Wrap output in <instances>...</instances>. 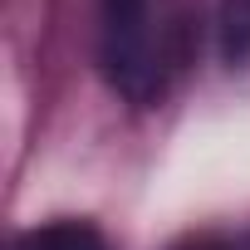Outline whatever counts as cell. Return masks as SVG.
Here are the masks:
<instances>
[{"label": "cell", "mask_w": 250, "mask_h": 250, "mask_svg": "<svg viewBox=\"0 0 250 250\" xmlns=\"http://www.w3.org/2000/svg\"><path fill=\"white\" fill-rule=\"evenodd\" d=\"M98 64L128 103H147L157 93L152 0H98Z\"/></svg>", "instance_id": "1"}, {"label": "cell", "mask_w": 250, "mask_h": 250, "mask_svg": "<svg viewBox=\"0 0 250 250\" xmlns=\"http://www.w3.org/2000/svg\"><path fill=\"white\" fill-rule=\"evenodd\" d=\"M10 250H108L103 235L83 221H54V226H40V230H25Z\"/></svg>", "instance_id": "2"}, {"label": "cell", "mask_w": 250, "mask_h": 250, "mask_svg": "<svg viewBox=\"0 0 250 250\" xmlns=\"http://www.w3.org/2000/svg\"><path fill=\"white\" fill-rule=\"evenodd\" d=\"M187 250H216V245H187Z\"/></svg>", "instance_id": "3"}]
</instances>
